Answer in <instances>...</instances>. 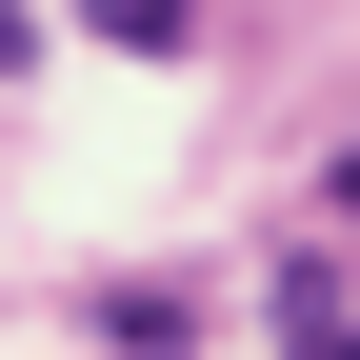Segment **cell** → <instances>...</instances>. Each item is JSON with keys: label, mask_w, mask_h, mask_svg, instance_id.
<instances>
[{"label": "cell", "mask_w": 360, "mask_h": 360, "mask_svg": "<svg viewBox=\"0 0 360 360\" xmlns=\"http://www.w3.org/2000/svg\"><path fill=\"white\" fill-rule=\"evenodd\" d=\"M101 340H120V360H180V340H200V300H180V281H120V300H101Z\"/></svg>", "instance_id": "6da1fadb"}, {"label": "cell", "mask_w": 360, "mask_h": 360, "mask_svg": "<svg viewBox=\"0 0 360 360\" xmlns=\"http://www.w3.org/2000/svg\"><path fill=\"white\" fill-rule=\"evenodd\" d=\"M300 360H360V321H321V300H300Z\"/></svg>", "instance_id": "7a4b0ae2"}]
</instances>
